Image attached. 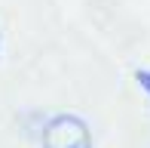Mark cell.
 <instances>
[{"instance_id": "cell-1", "label": "cell", "mask_w": 150, "mask_h": 148, "mask_svg": "<svg viewBox=\"0 0 150 148\" xmlns=\"http://www.w3.org/2000/svg\"><path fill=\"white\" fill-rule=\"evenodd\" d=\"M43 148H92L89 124L77 114H58L43 126Z\"/></svg>"}]
</instances>
